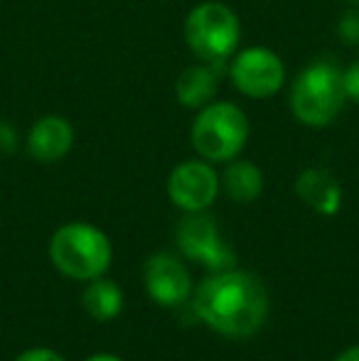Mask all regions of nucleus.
<instances>
[{"label": "nucleus", "instance_id": "obj_18", "mask_svg": "<svg viewBox=\"0 0 359 361\" xmlns=\"http://www.w3.org/2000/svg\"><path fill=\"white\" fill-rule=\"evenodd\" d=\"M15 361H67L59 352H54V349H47V347H32L28 349V352L18 354Z\"/></svg>", "mask_w": 359, "mask_h": 361}, {"label": "nucleus", "instance_id": "obj_6", "mask_svg": "<svg viewBox=\"0 0 359 361\" xmlns=\"http://www.w3.org/2000/svg\"><path fill=\"white\" fill-rule=\"evenodd\" d=\"M226 76L246 99H271L286 84V64L273 49L256 44L236 49L226 62Z\"/></svg>", "mask_w": 359, "mask_h": 361}, {"label": "nucleus", "instance_id": "obj_9", "mask_svg": "<svg viewBox=\"0 0 359 361\" xmlns=\"http://www.w3.org/2000/svg\"><path fill=\"white\" fill-rule=\"evenodd\" d=\"M143 286L155 305L180 307L192 295V276L173 253H153L143 266Z\"/></svg>", "mask_w": 359, "mask_h": 361}, {"label": "nucleus", "instance_id": "obj_7", "mask_svg": "<svg viewBox=\"0 0 359 361\" xmlns=\"http://www.w3.org/2000/svg\"><path fill=\"white\" fill-rule=\"evenodd\" d=\"M175 241H178L180 251L187 258L200 261L212 273L234 268L236 263L234 251L221 238L217 221L207 216L205 212H192V214L182 219L178 224V231H175Z\"/></svg>", "mask_w": 359, "mask_h": 361}, {"label": "nucleus", "instance_id": "obj_14", "mask_svg": "<svg viewBox=\"0 0 359 361\" xmlns=\"http://www.w3.org/2000/svg\"><path fill=\"white\" fill-rule=\"evenodd\" d=\"M82 305L89 312V317H94L96 322H111L123 312V290L114 281L99 276L84 288Z\"/></svg>", "mask_w": 359, "mask_h": 361}, {"label": "nucleus", "instance_id": "obj_11", "mask_svg": "<svg viewBox=\"0 0 359 361\" xmlns=\"http://www.w3.org/2000/svg\"><path fill=\"white\" fill-rule=\"evenodd\" d=\"M296 195L315 214L335 216L342 207V187L325 167H305L296 177Z\"/></svg>", "mask_w": 359, "mask_h": 361}, {"label": "nucleus", "instance_id": "obj_20", "mask_svg": "<svg viewBox=\"0 0 359 361\" xmlns=\"http://www.w3.org/2000/svg\"><path fill=\"white\" fill-rule=\"evenodd\" d=\"M84 361H123V359L116 357V354H91V357Z\"/></svg>", "mask_w": 359, "mask_h": 361}, {"label": "nucleus", "instance_id": "obj_16", "mask_svg": "<svg viewBox=\"0 0 359 361\" xmlns=\"http://www.w3.org/2000/svg\"><path fill=\"white\" fill-rule=\"evenodd\" d=\"M342 81H345L347 101L359 104V59H357V62H352L350 67L342 69Z\"/></svg>", "mask_w": 359, "mask_h": 361}, {"label": "nucleus", "instance_id": "obj_17", "mask_svg": "<svg viewBox=\"0 0 359 361\" xmlns=\"http://www.w3.org/2000/svg\"><path fill=\"white\" fill-rule=\"evenodd\" d=\"M20 145L18 130L10 121H0V155H13Z\"/></svg>", "mask_w": 359, "mask_h": 361}, {"label": "nucleus", "instance_id": "obj_19", "mask_svg": "<svg viewBox=\"0 0 359 361\" xmlns=\"http://www.w3.org/2000/svg\"><path fill=\"white\" fill-rule=\"evenodd\" d=\"M335 361H359V344H355V347H347L342 354H337Z\"/></svg>", "mask_w": 359, "mask_h": 361}, {"label": "nucleus", "instance_id": "obj_15", "mask_svg": "<svg viewBox=\"0 0 359 361\" xmlns=\"http://www.w3.org/2000/svg\"><path fill=\"white\" fill-rule=\"evenodd\" d=\"M337 35L342 37L345 44H352V47H359V10L352 8L342 15V20L337 23Z\"/></svg>", "mask_w": 359, "mask_h": 361}, {"label": "nucleus", "instance_id": "obj_12", "mask_svg": "<svg viewBox=\"0 0 359 361\" xmlns=\"http://www.w3.org/2000/svg\"><path fill=\"white\" fill-rule=\"evenodd\" d=\"M221 69L226 64H212V62H197L185 67L175 81V99L180 106L192 111H200L202 106L212 104L219 91Z\"/></svg>", "mask_w": 359, "mask_h": 361}, {"label": "nucleus", "instance_id": "obj_4", "mask_svg": "<svg viewBox=\"0 0 359 361\" xmlns=\"http://www.w3.org/2000/svg\"><path fill=\"white\" fill-rule=\"evenodd\" d=\"M249 116L231 101H212L197 111L190 128V140L202 160L229 162L241 155L249 143Z\"/></svg>", "mask_w": 359, "mask_h": 361}, {"label": "nucleus", "instance_id": "obj_5", "mask_svg": "<svg viewBox=\"0 0 359 361\" xmlns=\"http://www.w3.org/2000/svg\"><path fill=\"white\" fill-rule=\"evenodd\" d=\"M185 42L200 62L226 64L241 42L239 15L219 0L195 5L185 18Z\"/></svg>", "mask_w": 359, "mask_h": 361}, {"label": "nucleus", "instance_id": "obj_1", "mask_svg": "<svg viewBox=\"0 0 359 361\" xmlns=\"http://www.w3.org/2000/svg\"><path fill=\"white\" fill-rule=\"evenodd\" d=\"M269 290L256 276L239 268L212 273L195 290V312L212 332L231 339L256 334L269 319Z\"/></svg>", "mask_w": 359, "mask_h": 361}, {"label": "nucleus", "instance_id": "obj_2", "mask_svg": "<svg viewBox=\"0 0 359 361\" xmlns=\"http://www.w3.org/2000/svg\"><path fill=\"white\" fill-rule=\"evenodd\" d=\"M347 104L342 67L330 59H315L303 67L291 84L288 106L298 123L325 128L342 114Z\"/></svg>", "mask_w": 359, "mask_h": 361}, {"label": "nucleus", "instance_id": "obj_21", "mask_svg": "<svg viewBox=\"0 0 359 361\" xmlns=\"http://www.w3.org/2000/svg\"><path fill=\"white\" fill-rule=\"evenodd\" d=\"M347 3H350V5H359V0H347Z\"/></svg>", "mask_w": 359, "mask_h": 361}, {"label": "nucleus", "instance_id": "obj_13", "mask_svg": "<svg viewBox=\"0 0 359 361\" xmlns=\"http://www.w3.org/2000/svg\"><path fill=\"white\" fill-rule=\"evenodd\" d=\"M224 172H221L219 182L221 190L226 192L231 202H239V204H251L261 197L264 192V172L259 165H254L251 160H234L224 162Z\"/></svg>", "mask_w": 359, "mask_h": 361}, {"label": "nucleus", "instance_id": "obj_8", "mask_svg": "<svg viewBox=\"0 0 359 361\" xmlns=\"http://www.w3.org/2000/svg\"><path fill=\"white\" fill-rule=\"evenodd\" d=\"M221 182L214 170V162L202 160H185L173 167L168 177V197L178 209L185 214L192 212H207L214 200L219 197Z\"/></svg>", "mask_w": 359, "mask_h": 361}, {"label": "nucleus", "instance_id": "obj_10", "mask_svg": "<svg viewBox=\"0 0 359 361\" xmlns=\"http://www.w3.org/2000/svg\"><path fill=\"white\" fill-rule=\"evenodd\" d=\"M74 138H77V133H74V126L69 123V118L49 114L32 123V128L28 130L25 147H28L32 160L52 165V162H59L69 155V150L74 147Z\"/></svg>", "mask_w": 359, "mask_h": 361}, {"label": "nucleus", "instance_id": "obj_3", "mask_svg": "<svg viewBox=\"0 0 359 361\" xmlns=\"http://www.w3.org/2000/svg\"><path fill=\"white\" fill-rule=\"evenodd\" d=\"M49 261L72 281H94L109 271L114 246L99 226L89 221L62 224L49 238Z\"/></svg>", "mask_w": 359, "mask_h": 361}]
</instances>
